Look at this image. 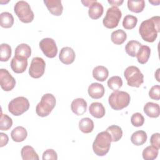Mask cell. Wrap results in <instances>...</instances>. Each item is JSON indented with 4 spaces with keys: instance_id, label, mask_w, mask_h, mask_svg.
<instances>
[{
    "instance_id": "cell-11",
    "label": "cell",
    "mask_w": 160,
    "mask_h": 160,
    "mask_svg": "<svg viewBox=\"0 0 160 160\" xmlns=\"http://www.w3.org/2000/svg\"><path fill=\"white\" fill-rule=\"evenodd\" d=\"M0 85L5 91H11L16 85L15 79L6 69H0Z\"/></svg>"
},
{
    "instance_id": "cell-32",
    "label": "cell",
    "mask_w": 160,
    "mask_h": 160,
    "mask_svg": "<svg viewBox=\"0 0 160 160\" xmlns=\"http://www.w3.org/2000/svg\"><path fill=\"white\" fill-rule=\"evenodd\" d=\"M145 7V1L144 0L140 1H128V8L129 11L135 12L139 13L142 12Z\"/></svg>"
},
{
    "instance_id": "cell-23",
    "label": "cell",
    "mask_w": 160,
    "mask_h": 160,
    "mask_svg": "<svg viewBox=\"0 0 160 160\" xmlns=\"http://www.w3.org/2000/svg\"><path fill=\"white\" fill-rule=\"evenodd\" d=\"M151 54V49L149 46L146 45H142L136 55L138 61L141 64H144L146 63Z\"/></svg>"
},
{
    "instance_id": "cell-34",
    "label": "cell",
    "mask_w": 160,
    "mask_h": 160,
    "mask_svg": "<svg viewBox=\"0 0 160 160\" xmlns=\"http://www.w3.org/2000/svg\"><path fill=\"white\" fill-rule=\"evenodd\" d=\"M138 22V18L132 15H126L122 21V26L126 29H132L135 28Z\"/></svg>"
},
{
    "instance_id": "cell-7",
    "label": "cell",
    "mask_w": 160,
    "mask_h": 160,
    "mask_svg": "<svg viewBox=\"0 0 160 160\" xmlns=\"http://www.w3.org/2000/svg\"><path fill=\"white\" fill-rule=\"evenodd\" d=\"M29 102L26 98L19 96L9 102L8 110L12 115L18 116L27 111L29 108Z\"/></svg>"
},
{
    "instance_id": "cell-1",
    "label": "cell",
    "mask_w": 160,
    "mask_h": 160,
    "mask_svg": "<svg viewBox=\"0 0 160 160\" xmlns=\"http://www.w3.org/2000/svg\"><path fill=\"white\" fill-rule=\"evenodd\" d=\"M160 32V17L153 16L141 22L139 32L142 39L148 42H153Z\"/></svg>"
},
{
    "instance_id": "cell-30",
    "label": "cell",
    "mask_w": 160,
    "mask_h": 160,
    "mask_svg": "<svg viewBox=\"0 0 160 160\" xmlns=\"http://www.w3.org/2000/svg\"><path fill=\"white\" fill-rule=\"evenodd\" d=\"M14 18L12 14L8 12H3L0 14V24L2 28H10L14 24Z\"/></svg>"
},
{
    "instance_id": "cell-5",
    "label": "cell",
    "mask_w": 160,
    "mask_h": 160,
    "mask_svg": "<svg viewBox=\"0 0 160 160\" xmlns=\"http://www.w3.org/2000/svg\"><path fill=\"white\" fill-rule=\"evenodd\" d=\"M14 11L19 19L24 23L31 22L34 19V12L26 1H18L14 5Z\"/></svg>"
},
{
    "instance_id": "cell-27",
    "label": "cell",
    "mask_w": 160,
    "mask_h": 160,
    "mask_svg": "<svg viewBox=\"0 0 160 160\" xmlns=\"http://www.w3.org/2000/svg\"><path fill=\"white\" fill-rule=\"evenodd\" d=\"M94 122L89 118H84L79 122V128L84 133L88 134L92 131L94 129Z\"/></svg>"
},
{
    "instance_id": "cell-28",
    "label": "cell",
    "mask_w": 160,
    "mask_h": 160,
    "mask_svg": "<svg viewBox=\"0 0 160 160\" xmlns=\"http://www.w3.org/2000/svg\"><path fill=\"white\" fill-rule=\"evenodd\" d=\"M127 34L126 32L122 29H118L113 31L111 35L112 42L117 45H121L126 41Z\"/></svg>"
},
{
    "instance_id": "cell-24",
    "label": "cell",
    "mask_w": 160,
    "mask_h": 160,
    "mask_svg": "<svg viewBox=\"0 0 160 160\" xmlns=\"http://www.w3.org/2000/svg\"><path fill=\"white\" fill-rule=\"evenodd\" d=\"M147 140V134L142 130L135 131L131 136V141L135 146H141L144 144Z\"/></svg>"
},
{
    "instance_id": "cell-37",
    "label": "cell",
    "mask_w": 160,
    "mask_h": 160,
    "mask_svg": "<svg viewBox=\"0 0 160 160\" xmlns=\"http://www.w3.org/2000/svg\"><path fill=\"white\" fill-rule=\"evenodd\" d=\"M131 122L135 127L142 126L144 122V118L141 113L135 112L131 116Z\"/></svg>"
},
{
    "instance_id": "cell-38",
    "label": "cell",
    "mask_w": 160,
    "mask_h": 160,
    "mask_svg": "<svg viewBox=\"0 0 160 160\" xmlns=\"http://www.w3.org/2000/svg\"><path fill=\"white\" fill-rule=\"evenodd\" d=\"M149 96L154 100H159L160 99V86L159 85H154L151 87L149 91Z\"/></svg>"
},
{
    "instance_id": "cell-16",
    "label": "cell",
    "mask_w": 160,
    "mask_h": 160,
    "mask_svg": "<svg viewBox=\"0 0 160 160\" xmlns=\"http://www.w3.org/2000/svg\"><path fill=\"white\" fill-rule=\"evenodd\" d=\"M88 92L91 98L98 99L104 96L105 89L102 84L98 82H93L89 86Z\"/></svg>"
},
{
    "instance_id": "cell-41",
    "label": "cell",
    "mask_w": 160,
    "mask_h": 160,
    "mask_svg": "<svg viewBox=\"0 0 160 160\" xmlns=\"http://www.w3.org/2000/svg\"><path fill=\"white\" fill-rule=\"evenodd\" d=\"M0 138H1V141H0V147H4L6 146L9 141V138L6 134H4L3 132L0 133Z\"/></svg>"
},
{
    "instance_id": "cell-14",
    "label": "cell",
    "mask_w": 160,
    "mask_h": 160,
    "mask_svg": "<svg viewBox=\"0 0 160 160\" xmlns=\"http://www.w3.org/2000/svg\"><path fill=\"white\" fill-rule=\"evenodd\" d=\"M44 3L52 15L59 16L62 14L63 6L61 0H44Z\"/></svg>"
},
{
    "instance_id": "cell-42",
    "label": "cell",
    "mask_w": 160,
    "mask_h": 160,
    "mask_svg": "<svg viewBox=\"0 0 160 160\" xmlns=\"http://www.w3.org/2000/svg\"><path fill=\"white\" fill-rule=\"evenodd\" d=\"M123 2H124L123 0H121V1H109V0H108V2L110 4L112 5L113 6H116V7L121 6L123 3Z\"/></svg>"
},
{
    "instance_id": "cell-3",
    "label": "cell",
    "mask_w": 160,
    "mask_h": 160,
    "mask_svg": "<svg viewBox=\"0 0 160 160\" xmlns=\"http://www.w3.org/2000/svg\"><path fill=\"white\" fill-rule=\"evenodd\" d=\"M130 95L125 91H115L112 92L108 98V102L112 109L121 110L126 108L130 102Z\"/></svg>"
},
{
    "instance_id": "cell-9",
    "label": "cell",
    "mask_w": 160,
    "mask_h": 160,
    "mask_svg": "<svg viewBox=\"0 0 160 160\" xmlns=\"http://www.w3.org/2000/svg\"><path fill=\"white\" fill-rule=\"evenodd\" d=\"M46 63L44 60L40 57L33 58L29 69V74L34 79L41 78L44 73Z\"/></svg>"
},
{
    "instance_id": "cell-13",
    "label": "cell",
    "mask_w": 160,
    "mask_h": 160,
    "mask_svg": "<svg viewBox=\"0 0 160 160\" xmlns=\"http://www.w3.org/2000/svg\"><path fill=\"white\" fill-rule=\"evenodd\" d=\"M76 54L74 51L70 47L62 48L59 52V58L65 64H70L75 60Z\"/></svg>"
},
{
    "instance_id": "cell-15",
    "label": "cell",
    "mask_w": 160,
    "mask_h": 160,
    "mask_svg": "<svg viewBox=\"0 0 160 160\" xmlns=\"http://www.w3.org/2000/svg\"><path fill=\"white\" fill-rule=\"evenodd\" d=\"M71 109L76 115H82L86 111L87 102L83 98H76L72 101Z\"/></svg>"
},
{
    "instance_id": "cell-20",
    "label": "cell",
    "mask_w": 160,
    "mask_h": 160,
    "mask_svg": "<svg viewBox=\"0 0 160 160\" xmlns=\"http://www.w3.org/2000/svg\"><path fill=\"white\" fill-rule=\"evenodd\" d=\"M28 136V132L26 129L22 126H17L14 128L11 132V136L12 139L18 142H20L26 139Z\"/></svg>"
},
{
    "instance_id": "cell-18",
    "label": "cell",
    "mask_w": 160,
    "mask_h": 160,
    "mask_svg": "<svg viewBox=\"0 0 160 160\" xmlns=\"http://www.w3.org/2000/svg\"><path fill=\"white\" fill-rule=\"evenodd\" d=\"M103 12L104 8L102 5L96 0L89 7L88 14L92 19H99L102 15Z\"/></svg>"
},
{
    "instance_id": "cell-33",
    "label": "cell",
    "mask_w": 160,
    "mask_h": 160,
    "mask_svg": "<svg viewBox=\"0 0 160 160\" xmlns=\"http://www.w3.org/2000/svg\"><path fill=\"white\" fill-rule=\"evenodd\" d=\"M107 84L111 90H113L114 91H118L122 86V80L121 77L114 76L108 79Z\"/></svg>"
},
{
    "instance_id": "cell-22",
    "label": "cell",
    "mask_w": 160,
    "mask_h": 160,
    "mask_svg": "<svg viewBox=\"0 0 160 160\" xmlns=\"http://www.w3.org/2000/svg\"><path fill=\"white\" fill-rule=\"evenodd\" d=\"M21 155L23 160H39V156L34 148L31 146L22 147L21 151Z\"/></svg>"
},
{
    "instance_id": "cell-19",
    "label": "cell",
    "mask_w": 160,
    "mask_h": 160,
    "mask_svg": "<svg viewBox=\"0 0 160 160\" xmlns=\"http://www.w3.org/2000/svg\"><path fill=\"white\" fill-rule=\"evenodd\" d=\"M89 111L91 115L96 118H102L106 113L105 108L102 104L99 102H94L91 103L89 108Z\"/></svg>"
},
{
    "instance_id": "cell-4",
    "label": "cell",
    "mask_w": 160,
    "mask_h": 160,
    "mask_svg": "<svg viewBox=\"0 0 160 160\" xmlns=\"http://www.w3.org/2000/svg\"><path fill=\"white\" fill-rule=\"evenodd\" d=\"M56 103V98L53 94L50 93L44 94L36 107V114L40 117L48 116L54 108Z\"/></svg>"
},
{
    "instance_id": "cell-36",
    "label": "cell",
    "mask_w": 160,
    "mask_h": 160,
    "mask_svg": "<svg viewBox=\"0 0 160 160\" xmlns=\"http://www.w3.org/2000/svg\"><path fill=\"white\" fill-rule=\"evenodd\" d=\"M12 125V119L7 114L1 113L0 119V130L8 131L9 129Z\"/></svg>"
},
{
    "instance_id": "cell-25",
    "label": "cell",
    "mask_w": 160,
    "mask_h": 160,
    "mask_svg": "<svg viewBox=\"0 0 160 160\" xmlns=\"http://www.w3.org/2000/svg\"><path fill=\"white\" fill-rule=\"evenodd\" d=\"M142 44L137 41L131 40L129 41L125 46L126 52L131 57L136 56Z\"/></svg>"
},
{
    "instance_id": "cell-29",
    "label": "cell",
    "mask_w": 160,
    "mask_h": 160,
    "mask_svg": "<svg viewBox=\"0 0 160 160\" xmlns=\"http://www.w3.org/2000/svg\"><path fill=\"white\" fill-rule=\"evenodd\" d=\"M111 135L112 142H117L120 140L122 136V130L121 127L117 125H111L106 130Z\"/></svg>"
},
{
    "instance_id": "cell-10",
    "label": "cell",
    "mask_w": 160,
    "mask_h": 160,
    "mask_svg": "<svg viewBox=\"0 0 160 160\" xmlns=\"http://www.w3.org/2000/svg\"><path fill=\"white\" fill-rule=\"evenodd\" d=\"M39 48L48 58H53L58 53V47L55 41L50 38H46L39 42Z\"/></svg>"
},
{
    "instance_id": "cell-6",
    "label": "cell",
    "mask_w": 160,
    "mask_h": 160,
    "mask_svg": "<svg viewBox=\"0 0 160 160\" xmlns=\"http://www.w3.org/2000/svg\"><path fill=\"white\" fill-rule=\"evenodd\" d=\"M128 86L139 88L144 82V75L139 69L134 66H128L124 72Z\"/></svg>"
},
{
    "instance_id": "cell-12",
    "label": "cell",
    "mask_w": 160,
    "mask_h": 160,
    "mask_svg": "<svg viewBox=\"0 0 160 160\" xmlns=\"http://www.w3.org/2000/svg\"><path fill=\"white\" fill-rule=\"evenodd\" d=\"M28 66V59L14 56L11 61V68L15 73L24 72Z\"/></svg>"
},
{
    "instance_id": "cell-31",
    "label": "cell",
    "mask_w": 160,
    "mask_h": 160,
    "mask_svg": "<svg viewBox=\"0 0 160 160\" xmlns=\"http://www.w3.org/2000/svg\"><path fill=\"white\" fill-rule=\"evenodd\" d=\"M159 149L152 146H147L142 151V156L145 160H154L158 155Z\"/></svg>"
},
{
    "instance_id": "cell-8",
    "label": "cell",
    "mask_w": 160,
    "mask_h": 160,
    "mask_svg": "<svg viewBox=\"0 0 160 160\" xmlns=\"http://www.w3.org/2000/svg\"><path fill=\"white\" fill-rule=\"evenodd\" d=\"M122 17L121 10L116 6H112L108 9L106 15L102 20L103 25L108 29H113L118 26Z\"/></svg>"
},
{
    "instance_id": "cell-2",
    "label": "cell",
    "mask_w": 160,
    "mask_h": 160,
    "mask_svg": "<svg viewBox=\"0 0 160 160\" xmlns=\"http://www.w3.org/2000/svg\"><path fill=\"white\" fill-rule=\"evenodd\" d=\"M112 139L108 132L102 131L99 132L93 143V152L98 156H105L109 151Z\"/></svg>"
},
{
    "instance_id": "cell-39",
    "label": "cell",
    "mask_w": 160,
    "mask_h": 160,
    "mask_svg": "<svg viewBox=\"0 0 160 160\" xmlns=\"http://www.w3.org/2000/svg\"><path fill=\"white\" fill-rule=\"evenodd\" d=\"M43 160H56L58 159V154L56 152L52 149H48L46 150L42 154Z\"/></svg>"
},
{
    "instance_id": "cell-21",
    "label": "cell",
    "mask_w": 160,
    "mask_h": 160,
    "mask_svg": "<svg viewBox=\"0 0 160 160\" xmlns=\"http://www.w3.org/2000/svg\"><path fill=\"white\" fill-rule=\"evenodd\" d=\"M108 76L109 71L105 66H98L92 70V76L98 81H104L108 78Z\"/></svg>"
},
{
    "instance_id": "cell-40",
    "label": "cell",
    "mask_w": 160,
    "mask_h": 160,
    "mask_svg": "<svg viewBox=\"0 0 160 160\" xmlns=\"http://www.w3.org/2000/svg\"><path fill=\"white\" fill-rule=\"evenodd\" d=\"M150 144L151 146L158 149L160 148V134L158 132L154 133L150 138Z\"/></svg>"
},
{
    "instance_id": "cell-26",
    "label": "cell",
    "mask_w": 160,
    "mask_h": 160,
    "mask_svg": "<svg viewBox=\"0 0 160 160\" xmlns=\"http://www.w3.org/2000/svg\"><path fill=\"white\" fill-rule=\"evenodd\" d=\"M31 54V49L30 46L25 43L19 44L15 49L14 56L28 59Z\"/></svg>"
},
{
    "instance_id": "cell-17",
    "label": "cell",
    "mask_w": 160,
    "mask_h": 160,
    "mask_svg": "<svg viewBox=\"0 0 160 160\" xmlns=\"http://www.w3.org/2000/svg\"><path fill=\"white\" fill-rule=\"evenodd\" d=\"M144 113L149 118H158L160 114V108L158 104L148 102H147L143 108Z\"/></svg>"
},
{
    "instance_id": "cell-35",
    "label": "cell",
    "mask_w": 160,
    "mask_h": 160,
    "mask_svg": "<svg viewBox=\"0 0 160 160\" xmlns=\"http://www.w3.org/2000/svg\"><path fill=\"white\" fill-rule=\"evenodd\" d=\"M11 46L6 44L2 43L1 44L0 50V60L1 61L5 62L8 61L11 56Z\"/></svg>"
},
{
    "instance_id": "cell-43",
    "label": "cell",
    "mask_w": 160,
    "mask_h": 160,
    "mask_svg": "<svg viewBox=\"0 0 160 160\" xmlns=\"http://www.w3.org/2000/svg\"><path fill=\"white\" fill-rule=\"evenodd\" d=\"M96 0H85V1H81V2L83 4V5L86 7H89L93 2H95Z\"/></svg>"
}]
</instances>
